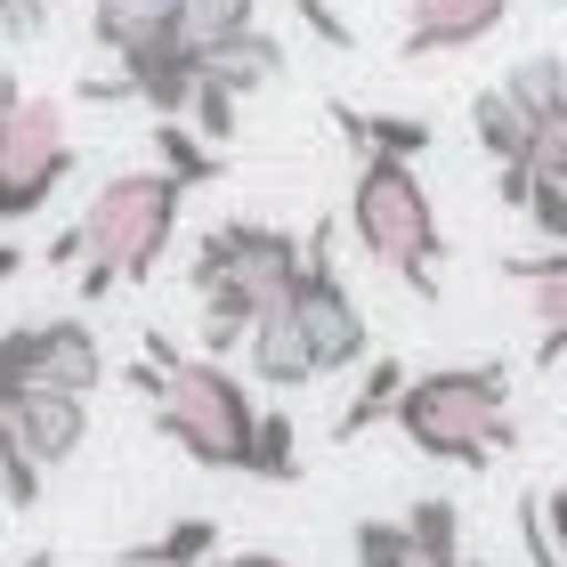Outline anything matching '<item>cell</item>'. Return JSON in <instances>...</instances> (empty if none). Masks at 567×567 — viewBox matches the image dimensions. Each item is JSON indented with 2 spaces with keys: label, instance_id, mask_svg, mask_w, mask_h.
Masks as SVG:
<instances>
[{
  "label": "cell",
  "instance_id": "cell-19",
  "mask_svg": "<svg viewBox=\"0 0 567 567\" xmlns=\"http://www.w3.org/2000/svg\"><path fill=\"white\" fill-rule=\"evenodd\" d=\"M212 551H219V519H171L163 535L122 551V567H203Z\"/></svg>",
  "mask_w": 567,
  "mask_h": 567
},
{
  "label": "cell",
  "instance_id": "cell-7",
  "mask_svg": "<svg viewBox=\"0 0 567 567\" xmlns=\"http://www.w3.org/2000/svg\"><path fill=\"white\" fill-rule=\"evenodd\" d=\"M284 308H292L300 341H308V357H317V381L365 365L373 324H365V308H357V292L341 284V268H332V219L300 236V276H292V292H284Z\"/></svg>",
  "mask_w": 567,
  "mask_h": 567
},
{
  "label": "cell",
  "instance_id": "cell-8",
  "mask_svg": "<svg viewBox=\"0 0 567 567\" xmlns=\"http://www.w3.org/2000/svg\"><path fill=\"white\" fill-rule=\"evenodd\" d=\"M0 381L9 390H73L90 398L106 381V349L82 317H41V324H9L0 332Z\"/></svg>",
  "mask_w": 567,
  "mask_h": 567
},
{
  "label": "cell",
  "instance_id": "cell-2",
  "mask_svg": "<svg viewBox=\"0 0 567 567\" xmlns=\"http://www.w3.org/2000/svg\"><path fill=\"white\" fill-rule=\"evenodd\" d=\"M131 381L154 398V430H163L187 462L251 478V430H260V405H251V390L227 373V357H187V349H171L163 332H146V365Z\"/></svg>",
  "mask_w": 567,
  "mask_h": 567
},
{
  "label": "cell",
  "instance_id": "cell-10",
  "mask_svg": "<svg viewBox=\"0 0 567 567\" xmlns=\"http://www.w3.org/2000/svg\"><path fill=\"white\" fill-rule=\"evenodd\" d=\"M519 0H405V41L398 58H454V49L486 41Z\"/></svg>",
  "mask_w": 567,
  "mask_h": 567
},
{
  "label": "cell",
  "instance_id": "cell-29",
  "mask_svg": "<svg viewBox=\"0 0 567 567\" xmlns=\"http://www.w3.org/2000/svg\"><path fill=\"white\" fill-rule=\"evenodd\" d=\"M9 276H24V244L0 236V284H9Z\"/></svg>",
  "mask_w": 567,
  "mask_h": 567
},
{
  "label": "cell",
  "instance_id": "cell-14",
  "mask_svg": "<svg viewBox=\"0 0 567 567\" xmlns=\"http://www.w3.org/2000/svg\"><path fill=\"white\" fill-rule=\"evenodd\" d=\"M503 97L535 122V138L567 131V58H551V49H535V58H519L503 73Z\"/></svg>",
  "mask_w": 567,
  "mask_h": 567
},
{
  "label": "cell",
  "instance_id": "cell-30",
  "mask_svg": "<svg viewBox=\"0 0 567 567\" xmlns=\"http://www.w3.org/2000/svg\"><path fill=\"white\" fill-rule=\"evenodd\" d=\"M17 567H58V551H24Z\"/></svg>",
  "mask_w": 567,
  "mask_h": 567
},
{
  "label": "cell",
  "instance_id": "cell-24",
  "mask_svg": "<svg viewBox=\"0 0 567 567\" xmlns=\"http://www.w3.org/2000/svg\"><path fill=\"white\" fill-rule=\"evenodd\" d=\"M349 551H357V567H422V551H414V535H405V519H357Z\"/></svg>",
  "mask_w": 567,
  "mask_h": 567
},
{
  "label": "cell",
  "instance_id": "cell-9",
  "mask_svg": "<svg viewBox=\"0 0 567 567\" xmlns=\"http://www.w3.org/2000/svg\"><path fill=\"white\" fill-rule=\"evenodd\" d=\"M0 422H9V437L41 462V471H58V462H73L82 437H90V398H73V390H9Z\"/></svg>",
  "mask_w": 567,
  "mask_h": 567
},
{
  "label": "cell",
  "instance_id": "cell-11",
  "mask_svg": "<svg viewBox=\"0 0 567 567\" xmlns=\"http://www.w3.org/2000/svg\"><path fill=\"white\" fill-rule=\"evenodd\" d=\"M503 276L527 292L535 308V365H559L567 357V244H544L527 260H503Z\"/></svg>",
  "mask_w": 567,
  "mask_h": 567
},
{
  "label": "cell",
  "instance_id": "cell-16",
  "mask_svg": "<svg viewBox=\"0 0 567 567\" xmlns=\"http://www.w3.org/2000/svg\"><path fill=\"white\" fill-rule=\"evenodd\" d=\"M471 131H478L486 154H495V171H519V163H535V146H544V138H535V122L503 97V82L471 97Z\"/></svg>",
  "mask_w": 567,
  "mask_h": 567
},
{
  "label": "cell",
  "instance_id": "cell-3",
  "mask_svg": "<svg viewBox=\"0 0 567 567\" xmlns=\"http://www.w3.org/2000/svg\"><path fill=\"white\" fill-rule=\"evenodd\" d=\"M292 276H300V236L292 227L219 219L212 236L195 244V260H187L195 308H203V357H236L244 332L292 292Z\"/></svg>",
  "mask_w": 567,
  "mask_h": 567
},
{
  "label": "cell",
  "instance_id": "cell-26",
  "mask_svg": "<svg viewBox=\"0 0 567 567\" xmlns=\"http://www.w3.org/2000/svg\"><path fill=\"white\" fill-rule=\"evenodd\" d=\"M535 527H544V544L567 559V486H551V495H535Z\"/></svg>",
  "mask_w": 567,
  "mask_h": 567
},
{
  "label": "cell",
  "instance_id": "cell-22",
  "mask_svg": "<svg viewBox=\"0 0 567 567\" xmlns=\"http://www.w3.org/2000/svg\"><path fill=\"white\" fill-rule=\"evenodd\" d=\"M405 535H414L422 567H454V559H462V511H454L446 495H422L414 511H405Z\"/></svg>",
  "mask_w": 567,
  "mask_h": 567
},
{
  "label": "cell",
  "instance_id": "cell-25",
  "mask_svg": "<svg viewBox=\"0 0 567 567\" xmlns=\"http://www.w3.org/2000/svg\"><path fill=\"white\" fill-rule=\"evenodd\" d=\"M0 503H9V511H33L41 503V462L9 437V422H0Z\"/></svg>",
  "mask_w": 567,
  "mask_h": 567
},
{
  "label": "cell",
  "instance_id": "cell-20",
  "mask_svg": "<svg viewBox=\"0 0 567 567\" xmlns=\"http://www.w3.org/2000/svg\"><path fill=\"white\" fill-rule=\"evenodd\" d=\"M154 154H163L154 171H171V178H178L187 195H195V187H212V178L227 171V154H219L212 138H195L187 122H154Z\"/></svg>",
  "mask_w": 567,
  "mask_h": 567
},
{
  "label": "cell",
  "instance_id": "cell-27",
  "mask_svg": "<svg viewBox=\"0 0 567 567\" xmlns=\"http://www.w3.org/2000/svg\"><path fill=\"white\" fill-rule=\"evenodd\" d=\"M535 171H544V178H559V187H567V131H551L544 146H535Z\"/></svg>",
  "mask_w": 567,
  "mask_h": 567
},
{
  "label": "cell",
  "instance_id": "cell-15",
  "mask_svg": "<svg viewBox=\"0 0 567 567\" xmlns=\"http://www.w3.org/2000/svg\"><path fill=\"white\" fill-rule=\"evenodd\" d=\"M284 73V41L276 33H236V41H219V49H203V82H219L227 97H251V90H268Z\"/></svg>",
  "mask_w": 567,
  "mask_h": 567
},
{
  "label": "cell",
  "instance_id": "cell-4",
  "mask_svg": "<svg viewBox=\"0 0 567 567\" xmlns=\"http://www.w3.org/2000/svg\"><path fill=\"white\" fill-rule=\"evenodd\" d=\"M349 236H357V251H365L381 276H398L414 300H437L446 227H437V203H430V187H422L414 163H398V154H357Z\"/></svg>",
  "mask_w": 567,
  "mask_h": 567
},
{
  "label": "cell",
  "instance_id": "cell-13",
  "mask_svg": "<svg viewBox=\"0 0 567 567\" xmlns=\"http://www.w3.org/2000/svg\"><path fill=\"white\" fill-rule=\"evenodd\" d=\"M178 33V0H97L90 9V41L106 49V58H138V49L171 41Z\"/></svg>",
  "mask_w": 567,
  "mask_h": 567
},
{
  "label": "cell",
  "instance_id": "cell-28",
  "mask_svg": "<svg viewBox=\"0 0 567 567\" xmlns=\"http://www.w3.org/2000/svg\"><path fill=\"white\" fill-rule=\"evenodd\" d=\"M203 567H292V559H276V551H212Z\"/></svg>",
  "mask_w": 567,
  "mask_h": 567
},
{
  "label": "cell",
  "instance_id": "cell-12",
  "mask_svg": "<svg viewBox=\"0 0 567 567\" xmlns=\"http://www.w3.org/2000/svg\"><path fill=\"white\" fill-rule=\"evenodd\" d=\"M244 365L260 373L268 390H308V381H317V357H308V341H300V324H292V308H284V300L244 332Z\"/></svg>",
  "mask_w": 567,
  "mask_h": 567
},
{
  "label": "cell",
  "instance_id": "cell-21",
  "mask_svg": "<svg viewBox=\"0 0 567 567\" xmlns=\"http://www.w3.org/2000/svg\"><path fill=\"white\" fill-rule=\"evenodd\" d=\"M260 24V0H178V41L195 49H219V41H236V33H251Z\"/></svg>",
  "mask_w": 567,
  "mask_h": 567
},
{
  "label": "cell",
  "instance_id": "cell-1",
  "mask_svg": "<svg viewBox=\"0 0 567 567\" xmlns=\"http://www.w3.org/2000/svg\"><path fill=\"white\" fill-rule=\"evenodd\" d=\"M187 187L171 171H114L82 203V219L49 244V268H82V300H106L114 284H146L178 236Z\"/></svg>",
  "mask_w": 567,
  "mask_h": 567
},
{
  "label": "cell",
  "instance_id": "cell-18",
  "mask_svg": "<svg viewBox=\"0 0 567 567\" xmlns=\"http://www.w3.org/2000/svg\"><path fill=\"white\" fill-rule=\"evenodd\" d=\"M398 390H405V365L398 357H365V381H357V398L341 405V422H332V437H365L373 422H390V405H398Z\"/></svg>",
  "mask_w": 567,
  "mask_h": 567
},
{
  "label": "cell",
  "instance_id": "cell-17",
  "mask_svg": "<svg viewBox=\"0 0 567 567\" xmlns=\"http://www.w3.org/2000/svg\"><path fill=\"white\" fill-rule=\"evenodd\" d=\"M332 122L349 131L357 154H398V163H422L430 138H437L422 114H357V106H332Z\"/></svg>",
  "mask_w": 567,
  "mask_h": 567
},
{
  "label": "cell",
  "instance_id": "cell-32",
  "mask_svg": "<svg viewBox=\"0 0 567 567\" xmlns=\"http://www.w3.org/2000/svg\"><path fill=\"white\" fill-rule=\"evenodd\" d=\"M551 567H567V559H551Z\"/></svg>",
  "mask_w": 567,
  "mask_h": 567
},
{
  "label": "cell",
  "instance_id": "cell-6",
  "mask_svg": "<svg viewBox=\"0 0 567 567\" xmlns=\"http://www.w3.org/2000/svg\"><path fill=\"white\" fill-rule=\"evenodd\" d=\"M73 178V122L58 97L24 90L17 73H0V227L41 219L58 187Z\"/></svg>",
  "mask_w": 567,
  "mask_h": 567
},
{
  "label": "cell",
  "instance_id": "cell-5",
  "mask_svg": "<svg viewBox=\"0 0 567 567\" xmlns=\"http://www.w3.org/2000/svg\"><path fill=\"white\" fill-rule=\"evenodd\" d=\"M390 422L405 430V446L430 462H462L486 471L511 437V373L503 365H437V373H405V390L390 405Z\"/></svg>",
  "mask_w": 567,
  "mask_h": 567
},
{
  "label": "cell",
  "instance_id": "cell-31",
  "mask_svg": "<svg viewBox=\"0 0 567 567\" xmlns=\"http://www.w3.org/2000/svg\"><path fill=\"white\" fill-rule=\"evenodd\" d=\"M454 567H478V559H454Z\"/></svg>",
  "mask_w": 567,
  "mask_h": 567
},
{
  "label": "cell",
  "instance_id": "cell-23",
  "mask_svg": "<svg viewBox=\"0 0 567 567\" xmlns=\"http://www.w3.org/2000/svg\"><path fill=\"white\" fill-rule=\"evenodd\" d=\"M251 478H276V486H292V478H300L292 414H260V430H251Z\"/></svg>",
  "mask_w": 567,
  "mask_h": 567
}]
</instances>
